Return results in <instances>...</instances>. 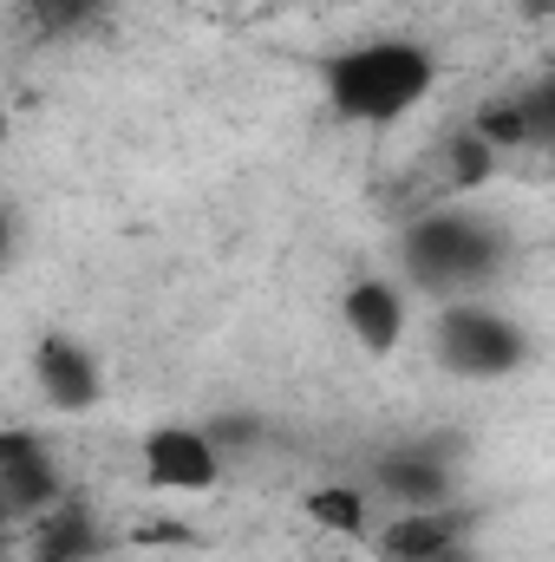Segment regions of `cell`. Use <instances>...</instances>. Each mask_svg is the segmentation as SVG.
<instances>
[{
  "label": "cell",
  "mask_w": 555,
  "mask_h": 562,
  "mask_svg": "<svg viewBox=\"0 0 555 562\" xmlns=\"http://www.w3.org/2000/svg\"><path fill=\"white\" fill-rule=\"evenodd\" d=\"M438 66L431 53L412 40H373V46H353L327 66V92L347 119H366V125H386V119H406L418 99L431 92Z\"/></svg>",
  "instance_id": "cell-1"
},
{
  "label": "cell",
  "mask_w": 555,
  "mask_h": 562,
  "mask_svg": "<svg viewBox=\"0 0 555 562\" xmlns=\"http://www.w3.org/2000/svg\"><path fill=\"white\" fill-rule=\"evenodd\" d=\"M444 360L457 373H510L523 360V334L503 321V314H484V307H457L444 314Z\"/></svg>",
  "instance_id": "cell-2"
},
{
  "label": "cell",
  "mask_w": 555,
  "mask_h": 562,
  "mask_svg": "<svg viewBox=\"0 0 555 562\" xmlns=\"http://www.w3.org/2000/svg\"><path fill=\"white\" fill-rule=\"evenodd\" d=\"M138 464H144V484H157V491H209L216 471H223L216 445L203 431H190V425H157L144 438Z\"/></svg>",
  "instance_id": "cell-3"
},
{
  "label": "cell",
  "mask_w": 555,
  "mask_h": 562,
  "mask_svg": "<svg viewBox=\"0 0 555 562\" xmlns=\"http://www.w3.org/2000/svg\"><path fill=\"white\" fill-rule=\"evenodd\" d=\"M33 367H39V386H46V400H53L59 413H79V406L99 400V367H92L86 347H72L66 334H46L39 353H33Z\"/></svg>",
  "instance_id": "cell-4"
},
{
  "label": "cell",
  "mask_w": 555,
  "mask_h": 562,
  "mask_svg": "<svg viewBox=\"0 0 555 562\" xmlns=\"http://www.w3.org/2000/svg\"><path fill=\"white\" fill-rule=\"evenodd\" d=\"M347 334H353L366 353H393L399 334H406V301H399V288H386V281H353V288H347Z\"/></svg>",
  "instance_id": "cell-5"
},
{
  "label": "cell",
  "mask_w": 555,
  "mask_h": 562,
  "mask_svg": "<svg viewBox=\"0 0 555 562\" xmlns=\"http://www.w3.org/2000/svg\"><path fill=\"white\" fill-rule=\"evenodd\" d=\"M412 256L438 276H471L490 262V249L477 243V223H424L412 236Z\"/></svg>",
  "instance_id": "cell-6"
},
{
  "label": "cell",
  "mask_w": 555,
  "mask_h": 562,
  "mask_svg": "<svg viewBox=\"0 0 555 562\" xmlns=\"http://www.w3.org/2000/svg\"><path fill=\"white\" fill-rule=\"evenodd\" d=\"M457 543V524L438 517V510H412L399 517L386 537H380V562H444Z\"/></svg>",
  "instance_id": "cell-7"
},
{
  "label": "cell",
  "mask_w": 555,
  "mask_h": 562,
  "mask_svg": "<svg viewBox=\"0 0 555 562\" xmlns=\"http://www.w3.org/2000/svg\"><path fill=\"white\" fill-rule=\"evenodd\" d=\"M307 524H320V530H333V537H360L366 530V497L360 491H340V484H327V491H307Z\"/></svg>",
  "instance_id": "cell-8"
},
{
  "label": "cell",
  "mask_w": 555,
  "mask_h": 562,
  "mask_svg": "<svg viewBox=\"0 0 555 562\" xmlns=\"http://www.w3.org/2000/svg\"><path fill=\"white\" fill-rule=\"evenodd\" d=\"M86 550H92L86 510H53L39 524V562H86Z\"/></svg>",
  "instance_id": "cell-9"
},
{
  "label": "cell",
  "mask_w": 555,
  "mask_h": 562,
  "mask_svg": "<svg viewBox=\"0 0 555 562\" xmlns=\"http://www.w3.org/2000/svg\"><path fill=\"white\" fill-rule=\"evenodd\" d=\"M471 138H484L490 150H517V144L543 138V132H536L530 105H484V112H477V132H471Z\"/></svg>",
  "instance_id": "cell-10"
},
{
  "label": "cell",
  "mask_w": 555,
  "mask_h": 562,
  "mask_svg": "<svg viewBox=\"0 0 555 562\" xmlns=\"http://www.w3.org/2000/svg\"><path fill=\"white\" fill-rule=\"evenodd\" d=\"M386 484H393V497H406L412 510H431V504L444 497V471H438V464H418V458H393V464H386Z\"/></svg>",
  "instance_id": "cell-11"
},
{
  "label": "cell",
  "mask_w": 555,
  "mask_h": 562,
  "mask_svg": "<svg viewBox=\"0 0 555 562\" xmlns=\"http://www.w3.org/2000/svg\"><path fill=\"white\" fill-rule=\"evenodd\" d=\"M92 20V0H26V26L39 40H59V33H79Z\"/></svg>",
  "instance_id": "cell-12"
},
{
  "label": "cell",
  "mask_w": 555,
  "mask_h": 562,
  "mask_svg": "<svg viewBox=\"0 0 555 562\" xmlns=\"http://www.w3.org/2000/svg\"><path fill=\"white\" fill-rule=\"evenodd\" d=\"M39 445H33V431H0V471H13V464H26Z\"/></svg>",
  "instance_id": "cell-13"
},
{
  "label": "cell",
  "mask_w": 555,
  "mask_h": 562,
  "mask_svg": "<svg viewBox=\"0 0 555 562\" xmlns=\"http://www.w3.org/2000/svg\"><path fill=\"white\" fill-rule=\"evenodd\" d=\"M7 517H13V510H7V491H0V524H7Z\"/></svg>",
  "instance_id": "cell-14"
},
{
  "label": "cell",
  "mask_w": 555,
  "mask_h": 562,
  "mask_svg": "<svg viewBox=\"0 0 555 562\" xmlns=\"http://www.w3.org/2000/svg\"><path fill=\"white\" fill-rule=\"evenodd\" d=\"M0 144H7V105H0Z\"/></svg>",
  "instance_id": "cell-15"
},
{
  "label": "cell",
  "mask_w": 555,
  "mask_h": 562,
  "mask_svg": "<svg viewBox=\"0 0 555 562\" xmlns=\"http://www.w3.org/2000/svg\"><path fill=\"white\" fill-rule=\"evenodd\" d=\"M0 249H7V216H0Z\"/></svg>",
  "instance_id": "cell-16"
}]
</instances>
